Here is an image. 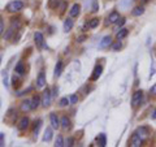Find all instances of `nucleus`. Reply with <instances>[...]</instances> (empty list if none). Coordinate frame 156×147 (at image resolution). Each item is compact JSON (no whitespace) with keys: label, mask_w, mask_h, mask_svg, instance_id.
<instances>
[{"label":"nucleus","mask_w":156,"mask_h":147,"mask_svg":"<svg viewBox=\"0 0 156 147\" xmlns=\"http://www.w3.org/2000/svg\"><path fill=\"white\" fill-rule=\"evenodd\" d=\"M120 20V13L119 12H116L113 11L109 16H108V21H107V23H116L117 21Z\"/></svg>","instance_id":"12"},{"label":"nucleus","mask_w":156,"mask_h":147,"mask_svg":"<svg viewBox=\"0 0 156 147\" xmlns=\"http://www.w3.org/2000/svg\"><path fill=\"white\" fill-rule=\"evenodd\" d=\"M51 138H52V129L48 128V129H46V131H44V137H43V141L50 142Z\"/></svg>","instance_id":"24"},{"label":"nucleus","mask_w":156,"mask_h":147,"mask_svg":"<svg viewBox=\"0 0 156 147\" xmlns=\"http://www.w3.org/2000/svg\"><path fill=\"white\" fill-rule=\"evenodd\" d=\"M73 143H74V139H73V138H68L65 146H73Z\"/></svg>","instance_id":"32"},{"label":"nucleus","mask_w":156,"mask_h":147,"mask_svg":"<svg viewBox=\"0 0 156 147\" xmlns=\"http://www.w3.org/2000/svg\"><path fill=\"white\" fill-rule=\"evenodd\" d=\"M143 142H144V141L140 138L138 134L134 133L133 135H131V138H130V146H131V147H139V146L143 145Z\"/></svg>","instance_id":"5"},{"label":"nucleus","mask_w":156,"mask_h":147,"mask_svg":"<svg viewBox=\"0 0 156 147\" xmlns=\"http://www.w3.org/2000/svg\"><path fill=\"white\" fill-rule=\"evenodd\" d=\"M22 8H23V3L21 0H14V2H11L7 5V11L14 13V12H20Z\"/></svg>","instance_id":"1"},{"label":"nucleus","mask_w":156,"mask_h":147,"mask_svg":"<svg viewBox=\"0 0 156 147\" xmlns=\"http://www.w3.org/2000/svg\"><path fill=\"white\" fill-rule=\"evenodd\" d=\"M109 46H112V37H109V35H105L103 39L100 41V43H99V47L100 48H108Z\"/></svg>","instance_id":"10"},{"label":"nucleus","mask_w":156,"mask_h":147,"mask_svg":"<svg viewBox=\"0 0 156 147\" xmlns=\"http://www.w3.org/2000/svg\"><path fill=\"white\" fill-rule=\"evenodd\" d=\"M151 94H154V95H156V83L152 86V89H151Z\"/></svg>","instance_id":"34"},{"label":"nucleus","mask_w":156,"mask_h":147,"mask_svg":"<svg viewBox=\"0 0 156 147\" xmlns=\"http://www.w3.org/2000/svg\"><path fill=\"white\" fill-rule=\"evenodd\" d=\"M34 39H35V45H37V47H39V48H47L46 43H44V37H43V34H42V33L37 31L35 34H34Z\"/></svg>","instance_id":"3"},{"label":"nucleus","mask_w":156,"mask_h":147,"mask_svg":"<svg viewBox=\"0 0 156 147\" xmlns=\"http://www.w3.org/2000/svg\"><path fill=\"white\" fill-rule=\"evenodd\" d=\"M41 125H42V121H41V120L35 121V125H34V130H33V133H34V134H38V131H39V128H41Z\"/></svg>","instance_id":"28"},{"label":"nucleus","mask_w":156,"mask_h":147,"mask_svg":"<svg viewBox=\"0 0 156 147\" xmlns=\"http://www.w3.org/2000/svg\"><path fill=\"white\" fill-rule=\"evenodd\" d=\"M142 100H143V91L142 90L135 91L133 98H131V106H133V108H136L142 103Z\"/></svg>","instance_id":"2"},{"label":"nucleus","mask_w":156,"mask_h":147,"mask_svg":"<svg viewBox=\"0 0 156 147\" xmlns=\"http://www.w3.org/2000/svg\"><path fill=\"white\" fill-rule=\"evenodd\" d=\"M55 146H57V147H62V146H65V145H64V139H62V137H61V135H57L56 142H55Z\"/></svg>","instance_id":"26"},{"label":"nucleus","mask_w":156,"mask_h":147,"mask_svg":"<svg viewBox=\"0 0 156 147\" xmlns=\"http://www.w3.org/2000/svg\"><path fill=\"white\" fill-rule=\"evenodd\" d=\"M135 133L138 134V135L140 137V138H142V139L144 141V139H146V138H147V137H148L150 131H148V128H147V126H140V128H138V129H136V131H135Z\"/></svg>","instance_id":"7"},{"label":"nucleus","mask_w":156,"mask_h":147,"mask_svg":"<svg viewBox=\"0 0 156 147\" xmlns=\"http://www.w3.org/2000/svg\"><path fill=\"white\" fill-rule=\"evenodd\" d=\"M98 25H99V18H92L89 22V27L90 29H95Z\"/></svg>","instance_id":"25"},{"label":"nucleus","mask_w":156,"mask_h":147,"mask_svg":"<svg viewBox=\"0 0 156 147\" xmlns=\"http://www.w3.org/2000/svg\"><path fill=\"white\" fill-rule=\"evenodd\" d=\"M61 72H62V61L61 60H58L56 63V66H55V77H60L61 76Z\"/></svg>","instance_id":"17"},{"label":"nucleus","mask_w":156,"mask_h":147,"mask_svg":"<svg viewBox=\"0 0 156 147\" xmlns=\"http://www.w3.org/2000/svg\"><path fill=\"white\" fill-rule=\"evenodd\" d=\"M144 13V8L143 7H135L133 11H131V14H133V16H140V14H143Z\"/></svg>","instance_id":"23"},{"label":"nucleus","mask_w":156,"mask_h":147,"mask_svg":"<svg viewBox=\"0 0 156 147\" xmlns=\"http://www.w3.org/2000/svg\"><path fill=\"white\" fill-rule=\"evenodd\" d=\"M60 122H61V128L64 129V130L70 129V120L68 119L66 116H62V117H61V120H60Z\"/></svg>","instance_id":"14"},{"label":"nucleus","mask_w":156,"mask_h":147,"mask_svg":"<svg viewBox=\"0 0 156 147\" xmlns=\"http://www.w3.org/2000/svg\"><path fill=\"white\" fill-rule=\"evenodd\" d=\"M41 103H42V98L39 96V95H34L33 99H31V107H33V109L38 108V107L41 106Z\"/></svg>","instance_id":"15"},{"label":"nucleus","mask_w":156,"mask_h":147,"mask_svg":"<svg viewBox=\"0 0 156 147\" xmlns=\"http://www.w3.org/2000/svg\"><path fill=\"white\" fill-rule=\"evenodd\" d=\"M44 85H46V76H44V72H41L37 78V87L42 89V87H44Z\"/></svg>","instance_id":"11"},{"label":"nucleus","mask_w":156,"mask_h":147,"mask_svg":"<svg viewBox=\"0 0 156 147\" xmlns=\"http://www.w3.org/2000/svg\"><path fill=\"white\" fill-rule=\"evenodd\" d=\"M87 5L91 8V12H98L99 11V4H98V0H90V3H87Z\"/></svg>","instance_id":"19"},{"label":"nucleus","mask_w":156,"mask_h":147,"mask_svg":"<svg viewBox=\"0 0 156 147\" xmlns=\"http://www.w3.org/2000/svg\"><path fill=\"white\" fill-rule=\"evenodd\" d=\"M125 22H126V20H125V18H120V20H119V21H117V22H116V23H117V26H116V29H117V30H119V29H120V27H122Z\"/></svg>","instance_id":"30"},{"label":"nucleus","mask_w":156,"mask_h":147,"mask_svg":"<svg viewBox=\"0 0 156 147\" xmlns=\"http://www.w3.org/2000/svg\"><path fill=\"white\" fill-rule=\"evenodd\" d=\"M3 139H4V134L0 133V146H3Z\"/></svg>","instance_id":"35"},{"label":"nucleus","mask_w":156,"mask_h":147,"mask_svg":"<svg viewBox=\"0 0 156 147\" xmlns=\"http://www.w3.org/2000/svg\"><path fill=\"white\" fill-rule=\"evenodd\" d=\"M80 12H81V5L80 4H73L72 9L69 11V14H70V17H77L78 14H80Z\"/></svg>","instance_id":"13"},{"label":"nucleus","mask_w":156,"mask_h":147,"mask_svg":"<svg viewBox=\"0 0 156 147\" xmlns=\"http://www.w3.org/2000/svg\"><path fill=\"white\" fill-rule=\"evenodd\" d=\"M29 124H30V120H29L27 117H22L18 122L17 128H18V130H26L29 128Z\"/></svg>","instance_id":"9"},{"label":"nucleus","mask_w":156,"mask_h":147,"mask_svg":"<svg viewBox=\"0 0 156 147\" xmlns=\"http://www.w3.org/2000/svg\"><path fill=\"white\" fill-rule=\"evenodd\" d=\"M50 121H51V128H52V129H58V128L61 126V125H60V124H61L60 119L57 117L56 113H51V115H50Z\"/></svg>","instance_id":"6"},{"label":"nucleus","mask_w":156,"mask_h":147,"mask_svg":"<svg viewBox=\"0 0 156 147\" xmlns=\"http://www.w3.org/2000/svg\"><path fill=\"white\" fill-rule=\"evenodd\" d=\"M152 119H154V120H156V109L154 111V113H152Z\"/></svg>","instance_id":"36"},{"label":"nucleus","mask_w":156,"mask_h":147,"mask_svg":"<svg viewBox=\"0 0 156 147\" xmlns=\"http://www.w3.org/2000/svg\"><path fill=\"white\" fill-rule=\"evenodd\" d=\"M51 100H52V92L50 90H44L43 91V95H42V104L44 107H48L51 104Z\"/></svg>","instance_id":"4"},{"label":"nucleus","mask_w":156,"mask_h":147,"mask_svg":"<svg viewBox=\"0 0 156 147\" xmlns=\"http://www.w3.org/2000/svg\"><path fill=\"white\" fill-rule=\"evenodd\" d=\"M101 72H103V68H101V65H96L94 68V72H92V74H91V81L99 80V77L101 76Z\"/></svg>","instance_id":"8"},{"label":"nucleus","mask_w":156,"mask_h":147,"mask_svg":"<svg viewBox=\"0 0 156 147\" xmlns=\"http://www.w3.org/2000/svg\"><path fill=\"white\" fill-rule=\"evenodd\" d=\"M128 34H129L128 29H125V27H121V29H120V31H117L116 37H117V39H119V41H121V39H124L126 35H128Z\"/></svg>","instance_id":"18"},{"label":"nucleus","mask_w":156,"mask_h":147,"mask_svg":"<svg viewBox=\"0 0 156 147\" xmlns=\"http://www.w3.org/2000/svg\"><path fill=\"white\" fill-rule=\"evenodd\" d=\"M69 103H70L69 98H61V99H60V103H58V104H60V107H66L68 104H69Z\"/></svg>","instance_id":"27"},{"label":"nucleus","mask_w":156,"mask_h":147,"mask_svg":"<svg viewBox=\"0 0 156 147\" xmlns=\"http://www.w3.org/2000/svg\"><path fill=\"white\" fill-rule=\"evenodd\" d=\"M14 72H16V74H18V76H23V74H25V66H23L22 61H20L18 64L16 65V68H14Z\"/></svg>","instance_id":"16"},{"label":"nucleus","mask_w":156,"mask_h":147,"mask_svg":"<svg viewBox=\"0 0 156 147\" xmlns=\"http://www.w3.org/2000/svg\"><path fill=\"white\" fill-rule=\"evenodd\" d=\"M69 100H70L72 104H74V103H77L78 98H77V95H76V94H73V95H70V96H69Z\"/></svg>","instance_id":"31"},{"label":"nucleus","mask_w":156,"mask_h":147,"mask_svg":"<svg viewBox=\"0 0 156 147\" xmlns=\"http://www.w3.org/2000/svg\"><path fill=\"white\" fill-rule=\"evenodd\" d=\"M21 109L23 111V112H27V111H30V109H33V107H31V100H23L22 102V104H21Z\"/></svg>","instance_id":"20"},{"label":"nucleus","mask_w":156,"mask_h":147,"mask_svg":"<svg viewBox=\"0 0 156 147\" xmlns=\"http://www.w3.org/2000/svg\"><path fill=\"white\" fill-rule=\"evenodd\" d=\"M96 141H98V143H99V146H101V147H104L105 145H107V137H105V134H99L98 135V138H96Z\"/></svg>","instance_id":"21"},{"label":"nucleus","mask_w":156,"mask_h":147,"mask_svg":"<svg viewBox=\"0 0 156 147\" xmlns=\"http://www.w3.org/2000/svg\"><path fill=\"white\" fill-rule=\"evenodd\" d=\"M73 27V20L72 18H66L65 22H64V31H70Z\"/></svg>","instance_id":"22"},{"label":"nucleus","mask_w":156,"mask_h":147,"mask_svg":"<svg viewBox=\"0 0 156 147\" xmlns=\"http://www.w3.org/2000/svg\"><path fill=\"white\" fill-rule=\"evenodd\" d=\"M121 47H122V45H121V42L119 41V42H116V43L112 45V50H113V51H119V50H121Z\"/></svg>","instance_id":"29"},{"label":"nucleus","mask_w":156,"mask_h":147,"mask_svg":"<svg viewBox=\"0 0 156 147\" xmlns=\"http://www.w3.org/2000/svg\"><path fill=\"white\" fill-rule=\"evenodd\" d=\"M86 38H87L86 35H82V37H78V38H77V42H78V43H82V42H85V39H86Z\"/></svg>","instance_id":"33"}]
</instances>
